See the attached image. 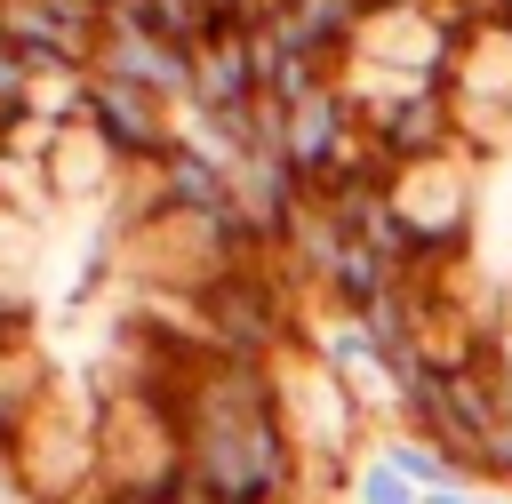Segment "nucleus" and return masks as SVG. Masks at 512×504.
<instances>
[{"instance_id":"7ed1b4c3","label":"nucleus","mask_w":512,"mask_h":504,"mask_svg":"<svg viewBox=\"0 0 512 504\" xmlns=\"http://www.w3.org/2000/svg\"><path fill=\"white\" fill-rule=\"evenodd\" d=\"M480 496H488V488H472V480H456V488H432L424 504H480Z\"/></svg>"},{"instance_id":"f03ea898","label":"nucleus","mask_w":512,"mask_h":504,"mask_svg":"<svg viewBox=\"0 0 512 504\" xmlns=\"http://www.w3.org/2000/svg\"><path fill=\"white\" fill-rule=\"evenodd\" d=\"M352 504H424V488H416V480H400L384 456H368V464L352 472Z\"/></svg>"},{"instance_id":"f257e3e1","label":"nucleus","mask_w":512,"mask_h":504,"mask_svg":"<svg viewBox=\"0 0 512 504\" xmlns=\"http://www.w3.org/2000/svg\"><path fill=\"white\" fill-rule=\"evenodd\" d=\"M376 456H384V464H392L400 480H416L424 496H432V488H456V480H464V472H456V464H448V456H440V448H432L424 432H400V424H384Z\"/></svg>"}]
</instances>
